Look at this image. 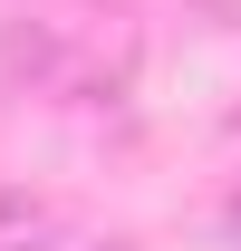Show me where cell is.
<instances>
[{
	"label": "cell",
	"instance_id": "3957f363",
	"mask_svg": "<svg viewBox=\"0 0 241 251\" xmlns=\"http://www.w3.org/2000/svg\"><path fill=\"white\" fill-rule=\"evenodd\" d=\"M222 232H232V251H241V184H232V203H222Z\"/></svg>",
	"mask_w": 241,
	"mask_h": 251
},
{
	"label": "cell",
	"instance_id": "7a4b0ae2",
	"mask_svg": "<svg viewBox=\"0 0 241 251\" xmlns=\"http://www.w3.org/2000/svg\"><path fill=\"white\" fill-rule=\"evenodd\" d=\"M0 251H68V213L39 193H0Z\"/></svg>",
	"mask_w": 241,
	"mask_h": 251
},
{
	"label": "cell",
	"instance_id": "277c9868",
	"mask_svg": "<svg viewBox=\"0 0 241 251\" xmlns=\"http://www.w3.org/2000/svg\"><path fill=\"white\" fill-rule=\"evenodd\" d=\"M87 251H135V242H87Z\"/></svg>",
	"mask_w": 241,
	"mask_h": 251
},
{
	"label": "cell",
	"instance_id": "6da1fadb",
	"mask_svg": "<svg viewBox=\"0 0 241 251\" xmlns=\"http://www.w3.org/2000/svg\"><path fill=\"white\" fill-rule=\"evenodd\" d=\"M0 77L39 106H116L135 87V29L96 0H48L0 29Z\"/></svg>",
	"mask_w": 241,
	"mask_h": 251
}]
</instances>
